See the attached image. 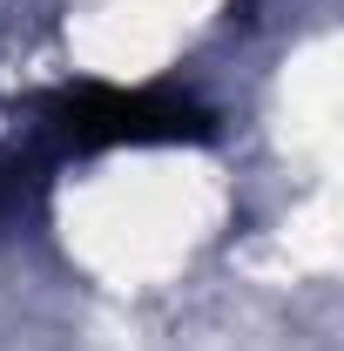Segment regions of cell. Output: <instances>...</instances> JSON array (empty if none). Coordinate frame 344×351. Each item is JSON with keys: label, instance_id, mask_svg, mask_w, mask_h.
I'll return each mask as SVG.
<instances>
[{"label": "cell", "instance_id": "1", "mask_svg": "<svg viewBox=\"0 0 344 351\" xmlns=\"http://www.w3.org/2000/svg\"><path fill=\"white\" fill-rule=\"evenodd\" d=\"M210 115L169 95V88H61L47 95L41 115H34V142H41L47 162L61 156H101V149H156V142H203Z\"/></svg>", "mask_w": 344, "mask_h": 351}]
</instances>
